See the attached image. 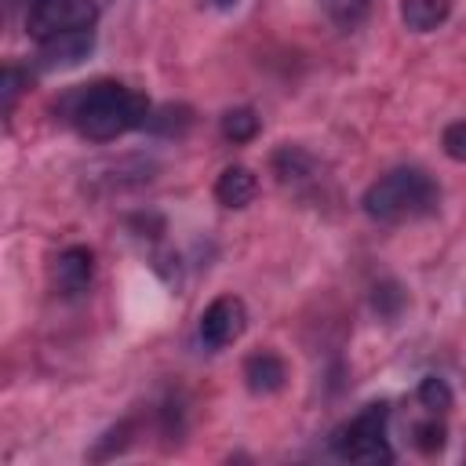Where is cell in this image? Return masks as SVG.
<instances>
[{"label":"cell","mask_w":466,"mask_h":466,"mask_svg":"<svg viewBox=\"0 0 466 466\" xmlns=\"http://www.w3.org/2000/svg\"><path fill=\"white\" fill-rule=\"evenodd\" d=\"M29 4H36V0H29Z\"/></svg>","instance_id":"cell-20"},{"label":"cell","mask_w":466,"mask_h":466,"mask_svg":"<svg viewBox=\"0 0 466 466\" xmlns=\"http://www.w3.org/2000/svg\"><path fill=\"white\" fill-rule=\"evenodd\" d=\"M360 204L364 215L375 222H408L433 215L441 204V189L422 167H397L382 175L375 186H368Z\"/></svg>","instance_id":"cell-2"},{"label":"cell","mask_w":466,"mask_h":466,"mask_svg":"<svg viewBox=\"0 0 466 466\" xmlns=\"http://www.w3.org/2000/svg\"><path fill=\"white\" fill-rule=\"evenodd\" d=\"M444 153H448L451 160H462V164H466V120L444 127Z\"/></svg>","instance_id":"cell-18"},{"label":"cell","mask_w":466,"mask_h":466,"mask_svg":"<svg viewBox=\"0 0 466 466\" xmlns=\"http://www.w3.org/2000/svg\"><path fill=\"white\" fill-rule=\"evenodd\" d=\"M451 386L441 379V375H426L422 382H419V404L426 408V411H433V415H444L448 408H451Z\"/></svg>","instance_id":"cell-15"},{"label":"cell","mask_w":466,"mask_h":466,"mask_svg":"<svg viewBox=\"0 0 466 466\" xmlns=\"http://www.w3.org/2000/svg\"><path fill=\"white\" fill-rule=\"evenodd\" d=\"M98 18V7L91 0H36L25 11V33L36 40L69 33V29H91Z\"/></svg>","instance_id":"cell-4"},{"label":"cell","mask_w":466,"mask_h":466,"mask_svg":"<svg viewBox=\"0 0 466 466\" xmlns=\"http://www.w3.org/2000/svg\"><path fill=\"white\" fill-rule=\"evenodd\" d=\"M451 15V0H400V18L411 33H430L444 25Z\"/></svg>","instance_id":"cell-10"},{"label":"cell","mask_w":466,"mask_h":466,"mask_svg":"<svg viewBox=\"0 0 466 466\" xmlns=\"http://www.w3.org/2000/svg\"><path fill=\"white\" fill-rule=\"evenodd\" d=\"M248 328V306L237 295H218L204 313H200V342L208 350H226L233 346Z\"/></svg>","instance_id":"cell-5"},{"label":"cell","mask_w":466,"mask_h":466,"mask_svg":"<svg viewBox=\"0 0 466 466\" xmlns=\"http://www.w3.org/2000/svg\"><path fill=\"white\" fill-rule=\"evenodd\" d=\"M91 277H95V255H91V248L73 244V248H66L58 255V262H55V284H58V291L66 299L84 295L91 288Z\"/></svg>","instance_id":"cell-7"},{"label":"cell","mask_w":466,"mask_h":466,"mask_svg":"<svg viewBox=\"0 0 466 466\" xmlns=\"http://www.w3.org/2000/svg\"><path fill=\"white\" fill-rule=\"evenodd\" d=\"M244 382H248L251 393L269 397V393H277V390L288 382V364H284L277 353H269V350L251 353V357L244 360Z\"/></svg>","instance_id":"cell-8"},{"label":"cell","mask_w":466,"mask_h":466,"mask_svg":"<svg viewBox=\"0 0 466 466\" xmlns=\"http://www.w3.org/2000/svg\"><path fill=\"white\" fill-rule=\"evenodd\" d=\"M215 7H229V4H237V0H211Z\"/></svg>","instance_id":"cell-19"},{"label":"cell","mask_w":466,"mask_h":466,"mask_svg":"<svg viewBox=\"0 0 466 466\" xmlns=\"http://www.w3.org/2000/svg\"><path fill=\"white\" fill-rule=\"evenodd\" d=\"M371 306H375V313H379L382 320H397L400 309L408 306V291H404L397 280H379V284L371 288Z\"/></svg>","instance_id":"cell-14"},{"label":"cell","mask_w":466,"mask_h":466,"mask_svg":"<svg viewBox=\"0 0 466 466\" xmlns=\"http://www.w3.org/2000/svg\"><path fill=\"white\" fill-rule=\"evenodd\" d=\"M95 51V29H69L58 36L40 40V69H73Z\"/></svg>","instance_id":"cell-6"},{"label":"cell","mask_w":466,"mask_h":466,"mask_svg":"<svg viewBox=\"0 0 466 466\" xmlns=\"http://www.w3.org/2000/svg\"><path fill=\"white\" fill-rule=\"evenodd\" d=\"M411 441H415V448H419L422 455H437V451L444 448V441H448V430H444V422L426 419V422H415Z\"/></svg>","instance_id":"cell-16"},{"label":"cell","mask_w":466,"mask_h":466,"mask_svg":"<svg viewBox=\"0 0 466 466\" xmlns=\"http://www.w3.org/2000/svg\"><path fill=\"white\" fill-rule=\"evenodd\" d=\"M149 113V98L116 80H98L69 98V120L91 142H113L135 127H146Z\"/></svg>","instance_id":"cell-1"},{"label":"cell","mask_w":466,"mask_h":466,"mask_svg":"<svg viewBox=\"0 0 466 466\" xmlns=\"http://www.w3.org/2000/svg\"><path fill=\"white\" fill-rule=\"evenodd\" d=\"M255 197H258V178H255V171L244 167V164L226 167V171L215 178V200H218L222 208H248Z\"/></svg>","instance_id":"cell-9"},{"label":"cell","mask_w":466,"mask_h":466,"mask_svg":"<svg viewBox=\"0 0 466 466\" xmlns=\"http://www.w3.org/2000/svg\"><path fill=\"white\" fill-rule=\"evenodd\" d=\"M273 171L280 175V182H302L317 171V160L302 146H284L273 153Z\"/></svg>","instance_id":"cell-11"},{"label":"cell","mask_w":466,"mask_h":466,"mask_svg":"<svg viewBox=\"0 0 466 466\" xmlns=\"http://www.w3.org/2000/svg\"><path fill=\"white\" fill-rule=\"evenodd\" d=\"M29 87V73L18 69V66H4V76H0V98H4V113L15 109L18 95Z\"/></svg>","instance_id":"cell-17"},{"label":"cell","mask_w":466,"mask_h":466,"mask_svg":"<svg viewBox=\"0 0 466 466\" xmlns=\"http://www.w3.org/2000/svg\"><path fill=\"white\" fill-rule=\"evenodd\" d=\"M193 124V109L189 106H160L149 113L146 120V131L160 135V138H175V135H186Z\"/></svg>","instance_id":"cell-12"},{"label":"cell","mask_w":466,"mask_h":466,"mask_svg":"<svg viewBox=\"0 0 466 466\" xmlns=\"http://www.w3.org/2000/svg\"><path fill=\"white\" fill-rule=\"evenodd\" d=\"M386 422H390V404L386 400L364 404L350 422H342L331 433L335 455L346 459V462H368V466L393 462V448L386 441Z\"/></svg>","instance_id":"cell-3"},{"label":"cell","mask_w":466,"mask_h":466,"mask_svg":"<svg viewBox=\"0 0 466 466\" xmlns=\"http://www.w3.org/2000/svg\"><path fill=\"white\" fill-rule=\"evenodd\" d=\"M222 138L226 142H251L255 135H258V113L251 109V106H237V109H226L222 113Z\"/></svg>","instance_id":"cell-13"}]
</instances>
